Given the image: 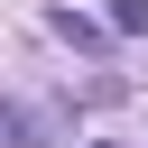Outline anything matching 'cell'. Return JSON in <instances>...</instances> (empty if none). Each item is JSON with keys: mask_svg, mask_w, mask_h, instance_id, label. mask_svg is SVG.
Instances as JSON below:
<instances>
[{"mask_svg": "<svg viewBox=\"0 0 148 148\" xmlns=\"http://www.w3.org/2000/svg\"><path fill=\"white\" fill-rule=\"evenodd\" d=\"M111 37H148V0H111Z\"/></svg>", "mask_w": 148, "mask_h": 148, "instance_id": "cell-2", "label": "cell"}, {"mask_svg": "<svg viewBox=\"0 0 148 148\" xmlns=\"http://www.w3.org/2000/svg\"><path fill=\"white\" fill-rule=\"evenodd\" d=\"M46 28H56L65 46H102V37H111V18H83V9H56Z\"/></svg>", "mask_w": 148, "mask_h": 148, "instance_id": "cell-1", "label": "cell"}, {"mask_svg": "<svg viewBox=\"0 0 148 148\" xmlns=\"http://www.w3.org/2000/svg\"><path fill=\"white\" fill-rule=\"evenodd\" d=\"M92 148H111V139H92Z\"/></svg>", "mask_w": 148, "mask_h": 148, "instance_id": "cell-3", "label": "cell"}]
</instances>
